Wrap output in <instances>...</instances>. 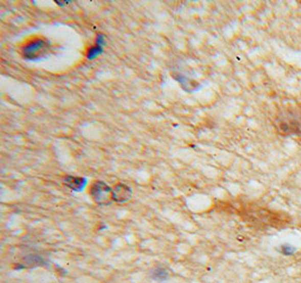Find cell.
Here are the masks:
<instances>
[{
	"label": "cell",
	"mask_w": 301,
	"mask_h": 283,
	"mask_svg": "<svg viewBox=\"0 0 301 283\" xmlns=\"http://www.w3.org/2000/svg\"><path fill=\"white\" fill-rule=\"evenodd\" d=\"M277 130L282 134H301V112L289 110L277 117Z\"/></svg>",
	"instance_id": "obj_2"
},
{
	"label": "cell",
	"mask_w": 301,
	"mask_h": 283,
	"mask_svg": "<svg viewBox=\"0 0 301 283\" xmlns=\"http://www.w3.org/2000/svg\"><path fill=\"white\" fill-rule=\"evenodd\" d=\"M132 197V191L125 184H117L112 188V200L118 203H124Z\"/></svg>",
	"instance_id": "obj_4"
},
{
	"label": "cell",
	"mask_w": 301,
	"mask_h": 283,
	"mask_svg": "<svg viewBox=\"0 0 301 283\" xmlns=\"http://www.w3.org/2000/svg\"><path fill=\"white\" fill-rule=\"evenodd\" d=\"M89 194L94 202L100 205H106L111 203L112 200V188L106 183L97 181L91 184Z\"/></svg>",
	"instance_id": "obj_3"
},
{
	"label": "cell",
	"mask_w": 301,
	"mask_h": 283,
	"mask_svg": "<svg viewBox=\"0 0 301 283\" xmlns=\"http://www.w3.org/2000/svg\"><path fill=\"white\" fill-rule=\"evenodd\" d=\"M63 183L65 186H68L70 190L76 192L83 191L84 187L87 184V179L85 177H75V176H67L63 179Z\"/></svg>",
	"instance_id": "obj_5"
},
{
	"label": "cell",
	"mask_w": 301,
	"mask_h": 283,
	"mask_svg": "<svg viewBox=\"0 0 301 283\" xmlns=\"http://www.w3.org/2000/svg\"><path fill=\"white\" fill-rule=\"evenodd\" d=\"M51 49L50 41L43 37H34L27 41L21 48V57L30 61L45 58Z\"/></svg>",
	"instance_id": "obj_1"
},
{
	"label": "cell",
	"mask_w": 301,
	"mask_h": 283,
	"mask_svg": "<svg viewBox=\"0 0 301 283\" xmlns=\"http://www.w3.org/2000/svg\"><path fill=\"white\" fill-rule=\"evenodd\" d=\"M295 252V248L293 246H291V245H282L281 246V253L283 255H287V256H289V255H292L293 253Z\"/></svg>",
	"instance_id": "obj_8"
},
{
	"label": "cell",
	"mask_w": 301,
	"mask_h": 283,
	"mask_svg": "<svg viewBox=\"0 0 301 283\" xmlns=\"http://www.w3.org/2000/svg\"><path fill=\"white\" fill-rule=\"evenodd\" d=\"M105 41L103 40V36L100 35L97 37V42L94 46H91L88 49V51H87V59H95L98 54H101L103 52V45Z\"/></svg>",
	"instance_id": "obj_6"
},
{
	"label": "cell",
	"mask_w": 301,
	"mask_h": 283,
	"mask_svg": "<svg viewBox=\"0 0 301 283\" xmlns=\"http://www.w3.org/2000/svg\"><path fill=\"white\" fill-rule=\"evenodd\" d=\"M151 277L156 281H165L169 277V273H168L166 269L157 268L154 272H152Z\"/></svg>",
	"instance_id": "obj_7"
}]
</instances>
